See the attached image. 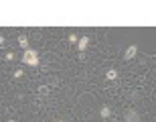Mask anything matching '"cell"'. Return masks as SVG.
Listing matches in <instances>:
<instances>
[{
  "mask_svg": "<svg viewBox=\"0 0 156 122\" xmlns=\"http://www.w3.org/2000/svg\"><path fill=\"white\" fill-rule=\"evenodd\" d=\"M126 120H128V122H138V114H136V112H132V110H130V112H128V114H126Z\"/></svg>",
  "mask_w": 156,
  "mask_h": 122,
  "instance_id": "7",
  "label": "cell"
},
{
  "mask_svg": "<svg viewBox=\"0 0 156 122\" xmlns=\"http://www.w3.org/2000/svg\"><path fill=\"white\" fill-rule=\"evenodd\" d=\"M99 116H101L104 120H108V118L112 116V108H110V106H101V108H99Z\"/></svg>",
  "mask_w": 156,
  "mask_h": 122,
  "instance_id": "3",
  "label": "cell"
},
{
  "mask_svg": "<svg viewBox=\"0 0 156 122\" xmlns=\"http://www.w3.org/2000/svg\"><path fill=\"white\" fill-rule=\"evenodd\" d=\"M18 45H20V47L27 51V49H29V39H27L24 35H20V37H18Z\"/></svg>",
  "mask_w": 156,
  "mask_h": 122,
  "instance_id": "6",
  "label": "cell"
},
{
  "mask_svg": "<svg viewBox=\"0 0 156 122\" xmlns=\"http://www.w3.org/2000/svg\"><path fill=\"white\" fill-rule=\"evenodd\" d=\"M4 57H6V61H14V57H16V55H14L12 51H8V53H6Z\"/></svg>",
  "mask_w": 156,
  "mask_h": 122,
  "instance_id": "9",
  "label": "cell"
},
{
  "mask_svg": "<svg viewBox=\"0 0 156 122\" xmlns=\"http://www.w3.org/2000/svg\"><path fill=\"white\" fill-rule=\"evenodd\" d=\"M22 63L24 65H39V53L33 49H27L22 53Z\"/></svg>",
  "mask_w": 156,
  "mask_h": 122,
  "instance_id": "1",
  "label": "cell"
},
{
  "mask_svg": "<svg viewBox=\"0 0 156 122\" xmlns=\"http://www.w3.org/2000/svg\"><path fill=\"white\" fill-rule=\"evenodd\" d=\"M77 41H79L77 35H69V43H77Z\"/></svg>",
  "mask_w": 156,
  "mask_h": 122,
  "instance_id": "11",
  "label": "cell"
},
{
  "mask_svg": "<svg viewBox=\"0 0 156 122\" xmlns=\"http://www.w3.org/2000/svg\"><path fill=\"white\" fill-rule=\"evenodd\" d=\"M136 53H138V47H136V45H130V47L126 49V53H124V59H126V61H130V59H134V57H136Z\"/></svg>",
  "mask_w": 156,
  "mask_h": 122,
  "instance_id": "2",
  "label": "cell"
},
{
  "mask_svg": "<svg viewBox=\"0 0 156 122\" xmlns=\"http://www.w3.org/2000/svg\"><path fill=\"white\" fill-rule=\"evenodd\" d=\"M106 80H110V81L118 80V69H108L106 71Z\"/></svg>",
  "mask_w": 156,
  "mask_h": 122,
  "instance_id": "5",
  "label": "cell"
},
{
  "mask_svg": "<svg viewBox=\"0 0 156 122\" xmlns=\"http://www.w3.org/2000/svg\"><path fill=\"white\" fill-rule=\"evenodd\" d=\"M4 41H6V39H4V37L0 35V45H4Z\"/></svg>",
  "mask_w": 156,
  "mask_h": 122,
  "instance_id": "12",
  "label": "cell"
},
{
  "mask_svg": "<svg viewBox=\"0 0 156 122\" xmlns=\"http://www.w3.org/2000/svg\"><path fill=\"white\" fill-rule=\"evenodd\" d=\"M6 122H18V120H14V118H10V120H6Z\"/></svg>",
  "mask_w": 156,
  "mask_h": 122,
  "instance_id": "13",
  "label": "cell"
},
{
  "mask_svg": "<svg viewBox=\"0 0 156 122\" xmlns=\"http://www.w3.org/2000/svg\"><path fill=\"white\" fill-rule=\"evenodd\" d=\"M87 45H89V37H81V39L77 41V49H79V51H85Z\"/></svg>",
  "mask_w": 156,
  "mask_h": 122,
  "instance_id": "4",
  "label": "cell"
},
{
  "mask_svg": "<svg viewBox=\"0 0 156 122\" xmlns=\"http://www.w3.org/2000/svg\"><path fill=\"white\" fill-rule=\"evenodd\" d=\"M37 94H39V96H47V94H49V87H47V85H41L39 90H37Z\"/></svg>",
  "mask_w": 156,
  "mask_h": 122,
  "instance_id": "8",
  "label": "cell"
},
{
  "mask_svg": "<svg viewBox=\"0 0 156 122\" xmlns=\"http://www.w3.org/2000/svg\"><path fill=\"white\" fill-rule=\"evenodd\" d=\"M22 75H24V71H22V69H16V71H14V78H16V80H18V78H22Z\"/></svg>",
  "mask_w": 156,
  "mask_h": 122,
  "instance_id": "10",
  "label": "cell"
},
{
  "mask_svg": "<svg viewBox=\"0 0 156 122\" xmlns=\"http://www.w3.org/2000/svg\"><path fill=\"white\" fill-rule=\"evenodd\" d=\"M51 122H55V120H51Z\"/></svg>",
  "mask_w": 156,
  "mask_h": 122,
  "instance_id": "14",
  "label": "cell"
}]
</instances>
